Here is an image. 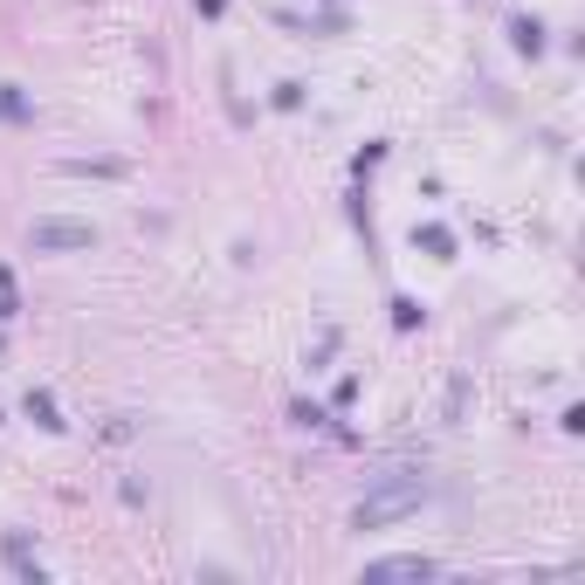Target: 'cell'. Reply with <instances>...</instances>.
<instances>
[{"label":"cell","instance_id":"3","mask_svg":"<svg viewBox=\"0 0 585 585\" xmlns=\"http://www.w3.org/2000/svg\"><path fill=\"white\" fill-rule=\"evenodd\" d=\"M435 572V558H379L373 578H427Z\"/></svg>","mask_w":585,"mask_h":585},{"label":"cell","instance_id":"4","mask_svg":"<svg viewBox=\"0 0 585 585\" xmlns=\"http://www.w3.org/2000/svg\"><path fill=\"white\" fill-rule=\"evenodd\" d=\"M28 414H35L41 427H62V421H56V406H49V393H28Z\"/></svg>","mask_w":585,"mask_h":585},{"label":"cell","instance_id":"1","mask_svg":"<svg viewBox=\"0 0 585 585\" xmlns=\"http://www.w3.org/2000/svg\"><path fill=\"white\" fill-rule=\"evenodd\" d=\"M421 475H393V483H386V489H373V496H365V503H358V516H352V524L358 531H379V524H393V516H406V510H421Z\"/></svg>","mask_w":585,"mask_h":585},{"label":"cell","instance_id":"2","mask_svg":"<svg viewBox=\"0 0 585 585\" xmlns=\"http://www.w3.org/2000/svg\"><path fill=\"white\" fill-rule=\"evenodd\" d=\"M28 242H35V248H90L97 228H90V221H35Z\"/></svg>","mask_w":585,"mask_h":585}]
</instances>
